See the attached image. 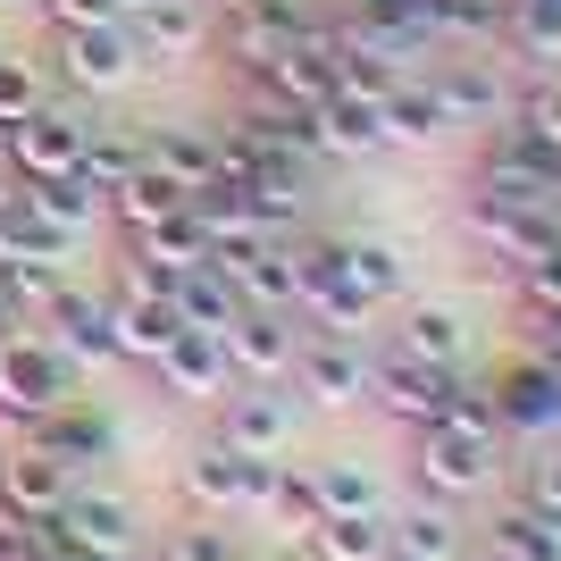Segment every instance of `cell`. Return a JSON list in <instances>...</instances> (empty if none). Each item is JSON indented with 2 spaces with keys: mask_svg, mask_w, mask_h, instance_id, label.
Returning <instances> with one entry per match:
<instances>
[{
  "mask_svg": "<svg viewBox=\"0 0 561 561\" xmlns=\"http://www.w3.org/2000/svg\"><path fill=\"white\" fill-rule=\"evenodd\" d=\"M185 494L202 512L218 519H268V494H277V461H260V453H234V445H202L185 461Z\"/></svg>",
  "mask_w": 561,
  "mask_h": 561,
  "instance_id": "obj_5",
  "label": "cell"
},
{
  "mask_svg": "<svg viewBox=\"0 0 561 561\" xmlns=\"http://www.w3.org/2000/svg\"><path fill=\"white\" fill-rule=\"evenodd\" d=\"M142 160L176 176L185 193L218 185V151H210V126H142Z\"/></svg>",
  "mask_w": 561,
  "mask_h": 561,
  "instance_id": "obj_27",
  "label": "cell"
},
{
  "mask_svg": "<svg viewBox=\"0 0 561 561\" xmlns=\"http://www.w3.org/2000/svg\"><path fill=\"white\" fill-rule=\"evenodd\" d=\"M519 285V310H528V328H561V252L528 260V268H512Z\"/></svg>",
  "mask_w": 561,
  "mask_h": 561,
  "instance_id": "obj_43",
  "label": "cell"
},
{
  "mask_svg": "<svg viewBox=\"0 0 561 561\" xmlns=\"http://www.w3.org/2000/svg\"><path fill=\"white\" fill-rule=\"evenodd\" d=\"M25 445L59 453L68 469H93V461H110V453H117V420L101 411L93 394H68L59 411H43V420L25 427Z\"/></svg>",
  "mask_w": 561,
  "mask_h": 561,
  "instance_id": "obj_17",
  "label": "cell"
},
{
  "mask_svg": "<svg viewBox=\"0 0 561 561\" xmlns=\"http://www.w3.org/2000/svg\"><path fill=\"white\" fill-rule=\"evenodd\" d=\"M135 168H142V126H93V142H84V168H76V176H84V185L101 193V210H110V193L126 185Z\"/></svg>",
  "mask_w": 561,
  "mask_h": 561,
  "instance_id": "obj_32",
  "label": "cell"
},
{
  "mask_svg": "<svg viewBox=\"0 0 561 561\" xmlns=\"http://www.w3.org/2000/svg\"><path fill=\"white\" fill-rule=\"evenodd\" d=\"M76 386H84V369H76L43 328H9L0 335V420L34 427L43 411H59Z\"/></svg>",
  "mask_w": 561,
  "mask_h": 561,
  "instance_id": "obj_2",
  "label": "cell"
},
{
  "mask_svg": "<svg viewBox=\"0 0 561 561\" xmlns=\"http://www.w3.org/2000/svg\"><path fill=\"white\" fill-rule=\"evenodd\" d=\"M160 561H168V553H160Z\"/></svg>",
  "mask_w": 561,
  "mask_h": 561,
  "instance_id": "obj_58",
  "label": "cell"
},
{
  "mask_svg": "<svg viewBox=\"0 0 561 561\" xmlns=\"http://www.w3.org/2000/svg\"><path fill=\"white\" fill-rule=\"evenodd\" d=\"M394 352H411V360H436V369H469V319H461L453 302H402Z\"/></svg>",
  "mask_w": 561,
  "mask_h": 561,
  "instance_id": "obj_25",
  "label": "cell"
},
{
  "mask_svg": "<svg viewBox=\"0 0 561 561\" xmlns=\"http://www.w3.org/2000/svg\"><path fill=\"white\" fill-rule=\"evenodd\" d=\"M486 411L503 436H553L561 427V377L545 352H528V360H512V369L486 386Z\"/></svg>",
  "mask_w": 561,
  "mask_h": 561,
  "instance_id": "obj_14",
  "label": "cell"
},
{
  "mask_svg": "<svg viewBox=\"0 0 561 561\" xmlns=\"http://www.w3.org/2000/svg\"><path fill=\"white\" fill-rule=\"evenodd\" d=\"M478 193H486V202H519V210H553L561 176H553V160H545L537 142L503 117V126L486 135V151H478Z\"/></svg>",
  "mask_w": 561,
  "mask_h": 561,
  "instance_id": "obj_7",
  "label": "cell"
},
{
  "mask_svg": "<svg viewBox=\"0 0 561 561\" xmlns=\"http://www.w3.org/2000/svg\"><path fill=\"white\" fill-rule=\"evenodd\" d=\"M310 553L319 561H386V512H352V519H319L310 528Z\"/></svg>",
  "mask_w": 561,
  "mask_h": 561,
  "instance_id": "obj_37",
  "label": "cell"
},
{
  "mask_svg": "<svg viewBox=\"0 0 561 561\" xmlns=\"http://www.w3.org/2000/svg\"><path fill=\"white\" fill-rule=\"evenodd\" d=\"M185 202H193V193L176 185V176H160V168L142 160L135 176H126V185L110 193V218H117V227H126V234H142V227H151V218H168V210H185Z\"/></svg>",
  "mask_w": 561,
  "mask_h": 561,
  "instance_id": "obj_31",
  "label": "cell"
},
{
  "mask_svg": "<svg viewBox=\"0 0 561 561\" xmlns=\"http://www.w3.org/2000/svg\"><path fill=\"white\" fill-rule=\"evenodd\" d=\"M335 50H344V34L310 18L302 34H294V43L252 76V84H260V93H277V101H294V110H319V101L335 93Z\"/></svg>",
  "mask_w": 561,
  "mask_h": 561,
  "instance_id": "obj_13",
  "label": "cell"
},
{
  "mask_svg": "<svg viewBox=\"0 0 561 561\" xmlns=\"http://www.w3.org/2000/svg\"><path fill=\"white\" fill-rule=\"evenodd\" d=\"M9 185H18V176H9ZM18 202L34 218H50V227H68V234H84L101 218V193L84 185V176H43V185H18Z\"/></svg>",
  "mask_w": 561,
  "mask_h": 561,
  "instance_id": "obj_35",
  "label": "cell"
},
{
  "mask_svg": "<svg viewBox=\"0 0 561 561\" xmlns=\"http://www.w3.org/2000/svg\"><path fill=\"white\" fill-rule=\"evenodd\" d=\"M126 34H135L142 68H176V59H193L210 43V18H202V0H135Z\"/></svg>",
  "mask_w": 561,
  "mask_h": 561,
  "instance_id": "obj_22",
  "label": "cell"
},
{
  "mask_svg": "<svg viewBox=\"0 0 561 561\" xmlns=\"http://www.w3.org/2000/svg\"><path fill=\"white\" fill-rule=\"evenodd\" d=\"M168 310H176L185 328H202V335H227L234 310H243V294L227 285V268H218V260H193V268H176V277H168Z\"/></svg>",
  "mask_w": 561,
  "mask_h": 561,
  "instance_id": "obj_26",
  "label": "cell"
},
{
  "mask_svg": "<svg viewBox=\"0 0 561 561\" xmlns=\"http://www.w3.org/2000/svg\"><path fill=\"white\" fill-rule=\"evenodd\" d=\"M294 561H319V553H310V545H302V553H294Z\"/></svg>",
  "mask_w": 561,
  "mask_h": 561,
  "instance_id": "obj_55",
  "label": "cell"
},
{
  "mask_svg": "<svg viewBox=\"0 0 561 561\" xmlns=\"http://www.w3.org/2000/svg\"><path fill=\"white\" fill-rule=\"evenodd\" d=\"M43 335L59 352H68L76 369H117L126 352H117V319H110V294H84V285H68L59 302H50Z\"/></svg>",
  "mask_w": 561,
  "mask_h": 561,
  "instance_id": "obj_16",
  "label": "cell"
},
{
  "mask_svg": "<svg viewBox=\"0 0 561 561\" xmlns=\"http://www.w3.org/2000/svg\"><path fill=\"white\" fill-rule=\"evenodd\" d=\"M503 9H512V0H436L427 25H436V43H494V34H503Z\"/></svg>",
  "mask_w": 561,
  "mask_h": 561,
  "instance_id": "obj_41",
  "label": "cell"
},
{
  "mask_svg": "<svg viewBox=\"0 0 561 561\" xmlns=\"http://www.w3.org/2000/svg\"><path fill=\"white\" fill-rule=\"evenodd\" d=\"M84 142H93V117L50 93L34 117L0 126V160H9L18 185H43V176H76V168H84Z\"/></svg>",
  "mask_w": 561,
  "mask_h": 561,
  "instance_id": "obj_4",
  "label": "cell"
},
{
  "mask_svg": "<svg viewBox=\"0 0 561 561\" xmlns=\"http://www.w3.org/2000/svg\"><path fill=\"white\" fill-rule=\"evenodd\" d=\"M335 268H344V277L360 285L377 310L402 302V252H394V243H377V234H352V243H335Z\"/></svg>",
  "mask_w": 561,
  "mask_h": 561,
  "instance_id": "obj_33",
  "label": "cell"
},
{
  "mask_svg": "<svg viewBox=\"0 0 561 561\" xmlns=\"http://www.w3.org/2000/svg\"><path fill=\"white\" fill-rule=\"evenodd\" d=\"M310 151H319V160H369V151H386V117H377V101L328 93L319 110H310Z\"/></svg>",
  "mask_w": 561,
  "mask_h": 561,
  "instance_id": "obj_23",
  "label": "cell"
},
{
  "mask_svg": "<svg viewBox=\"0 0 561 561\" xmlns=\"http://www.w3.org/2000/svg\"><path fill=\"white\" fill-rule=\"evenodd\" d=\"M126 252L160 260V268H193V260H210V234H202V218H193V202H185V210L151 218L142 234H126Z\"/></svg>",
  "mask_w": 561,
  "mask_h": 561,
  "instance_id": "obj_34",
  "label": "cell"
},
{
  "mask_svg": "<svg viewBox=\"0 0 561 561\" xmlns=\"http://www.w3.org/2000/svg\"><path fill=\"white\" fill-rule=\"evenodd\" d=\"M411 469H420L427 503H461V494L494 486V469H503V427H494V411H486V386H478L453 420L420 427V461Z\"/></svg>",
  "mask_w": 561,
  "mask_h": 561,
  "instance_id": "obj_1",
  "label": "cell"
},
{
  "mask_svg": "<svg viewBox=\"0 0 561 561\" xmlns=\"http://www.w3.org/2000/svg\"><path fill=\"white\" fill-rule=\"evenodd\" d=\"M427 9L436 0H352V18H394V25H427ZM436 34V25H427Z\"/></svg>",
  "mask_w": 561,
  "mask_h": 561,
  "instance_id": "obj_48",
  "label": "cell"
},
{
  "mask_svg": "<svg viewBox=\"0 0 561 561\" xmlns=\"http://www.w3.org/2000/svg\"><path fill=\"white\" fill-rule=\"evenodd\" d=\"M427 93L445 110V126H503V110H512V84H503L494 59H436Z\"/></svg>",
  "mask_w": 561,
  "mask_h": 561,
  "instance_id": "obj_15",
  "label": "cell"
},
{
  "mask_svg": "<svg viewBox=\"0 0 561 561\" xmlns=\"http://www.w3.org/2000/svg\"><path fill=\"white\" fill-rule=\"evenodd\" d=\"M519 503H537V512L561 519V453H537V461H528V478H519Z\"/></svg>",
  "mask_w": 561,
  "mask_h": 561,
  "instance_id": "obj_47",
  "label": "cell"
},
{
  "mask_svg": "<svg viewBox=\"0 0 561 561\" xmlns=\"http://www.w3.org/2000/svg\"><path fill=\"white\" fill-rule=\"evenodd\" d=\"M537 352L553 360V377H561V328H537Z\"/></svg>",
  "mask_w": 561,
  "mask_h": 561,
  "instance_id": "obj_52",
  "label": "cell"
},
{
  "mask_svg": "<svg viewBox=\"0 0 561 561\" xmlns=\"http://www.w3.org/2000/svg\"><path fill=\"white\" fill-rule=\"evenodd\" d=\"M151 377H160V394H176V402H227V394H234L227 344H218V335H202V328L176 335V344L151 360Z\"/></svg>",
  "mask_w": 561,
  "mask_h": 561,
  "instance_id": "obj_20",
  "label": "cell"
},
{
  "mask_svg": "<svg viewBox=\"0 0 561 561\" xmlns=\"http://www.w3.org/2000/svg\"><path fill=\"white\" fill-rule=\"evenodd\" d=\"M43 101H50V76H43V59H25V50H0V126L34 117Z\"/></svg>",
  "mask_w": 561,
  "mask_h": 561,
  "instance_id": "obj_42",
  "label": "cell"
},
{
  "mask_svg": "<svg viewBox=\"0 0 561 561\" xmlns=\"http://www.w3.org/2000/svg\"><path fill=\"white\" fill-rule=\"evenodd\" d=\"M59 528H68L76 545H93V553H110V561H126L135 553V503H117V494H101V486H76L68 503H59Z\"/></svg>",
  "mask_w": 561,
  "mask_h": 561,
  "instance_id": "obj_24",
  "label": "cell"
},
{
  "mask_svg": "<svg viewBox=\"0 0 561 561\" xmlns=\"http://www.w3.org/2000/svg\"><path fill=\"white\" fill-rule=\"evenodd\" d=\"M553 436H561V427H553Z\"/></svg>",
  "mask_w": 561,
  "mask_h": 561,
  "instance_id": "obj_57",
  "label": "cell"
},
{
  "mask_svg": "<svg viewBox=\"0 0 561 561\" xmlns=\"http://www.w3.org/2000/svg\"><path fill=\"white\" fill-rule=\"evenodd\" d=\"M285 436H294V402L277 394V386H234L227 402H218V445L234 453H260V461H277Z\"/></svg>",
  "mask_w": 561,
  "mask_h": 561,
  "instance_id": "obj_21",
  "label": "cell"
},
{
  "mask_svg": "<svg viewBox=\"0 0 561 561\" xmlns=\"http://www.w3.org/2000/svg\"><path fill=\"white\" fill-rule=\"evenodd\" d=\"M142 76V50L126 25H59V84L84 101H110Z\"/></svg>",
  "mask_w": 561,
  "mask_h": 561,
  "instance_id": "obj_6",
  "label": "cell"
},
{
  "mask_svg": "<svg viewBox=\"0 0 561 561\" xmlns=\"http://www.w3.org/2000/svg\"><path fill=\"white\" fill-rule=\"evenodd\" d=\"M168 561H243V553H234V528H218V512H202L168 537Z\"/></svg>",
  "mask_w": 561,
  "mask_h": 561,
  "instance_id": "obj_45",
  "label": "cell"
},
{
  "mask_svg": "<svg viewBox=\"0 0 561 561\" xmlns=\"http://www.w3.org/2000/svg\"><path fill=\"white\" fill-rule=\"evenodd\" d=\"M9 328H34V319H25V310L9 302V285H0V335H9Z\"/></svg>",
  "mask_w": 561,
  "mask_h": 561,
  "instance_id": "obj_51",
  "label": "cell"
},
{
  "mask_svg": "<svg viewBox=\"0 0 561 561\" xmlns=\"http://www.w3.org/2000/svg\"><path fill=\"white\" fill-rule=\"evenodd\" d=\"M218 344H227L234 386H285L294 352H302V328H294V310H234V328Z\"/></svg>",
  "mask_w": 561,
  "mask_h": 561,
  "instance_id": "obj_10",
  "label": "cell"
},
{
  "mask_svg": "<svg viewBox=\"0 0 561 561\" xmlns=\"http://www.w3.org/2000/svg\"><path fill=\"white\" fill-rule=\"evenodd\" d=\"M193 218H202V234H210V252L268 243V227H260V210H252V193H243V185H202V193H193Z\"/></svg>",
  "mask_w": 561,
  "mask_h": 561,
  "instance_id": "obj_30",
  "label": "cell"
},
{
  "mask_svg": "<svg viewBox=\"0 0 561 561\" xmlns=\"http://www.w3.org/2000/svg\"><path fill=\"white\" fill-rule=\"evenodd\" d=\"M268 519H277V528H294V537H310V528H319V486H310V469H285L277 461V494H268Z\"/></svg>",
  "mask_w": 561,
  "mask_h": 561,
  "instance_id": "obj_44",
  "label": "cell"
},
{
  "mask_svg": "<svg viewBox=\"0 0 561 561\" xmlns=\"http://www.w3.org/2000/svg\"><path fill=\"white\" fill-rule=\"evenodd\" d=\"M486 553L503 561H561V519L537 512V503H503L486 519Z\"/></svg>",
  "mask_w": 561,
  "mask_h": 561,
  "instance_id": "obj_29",
  "label": "cell"
},
{
  "mask_svg": "<svg viewBox=\"0 0 561 561\" xmlns=\"http://www.w3.org/2000/svg\"><path fill=\"white\" fill-rule=\"evenodd\" d=\"M553 252H561V202H553Z\"/></svg>",
  "mask_w": 561,
  "mask_h": 561,
  "instance_id": "obj_53",
  "label": "cell"
},
{
  "mask_svg": "<svg viewBox=\"0 0 561 561\" xmlns=\"http://www.w3.org/2000/svg\"><path fill=\"white\" fill-rule=\"evenodd\" d=\"M377 117H386V142H436L445 135V110H436V93H427V68L402 76L394 93L377 101Z\"/></svg>",
  "mask_w": 561,
  "mask_h": 561,
  "instance_id": "obj_36",
  "label": "cell"
},
{
  "mask_svg": "<svg viewBox=\"0 0 561 561\" xmlns=\"http://www.w3.org/2000/svg\"><path fill=\"white\" fill-rule=\"evenodd\" d=\"M110 319H117V352H126V360H142V369H151V360L185 335V319H176L160 294H110Z\"/></svg>",
  "mask_w": 561,
  "mask_h": 561,
  "instance_id": "obj_28",
  "label": "cell"
},
{
  "mask_svg": "<svg viewBox=\"0 0 561 561\" xmlns=\"http://www.w3.org/2000/svg\"><path fill=\"white\" fill-rule=\"evenodd\" d=\"M0 561H34V519H18L0 503Z\"/></svg>",
  "mask_w": 561,
  "mask_h": 561,
  "instance_id": "obj_49",
  "label": "cell"
},
{
  "mask_svg": "<svg viewBox=\"0 0 561 561\" xmlns=\"http://www.w3.org/2000/svg\"><path fill=\"white\" fill-rule=\"evenodd\" d=\"M302 25H310L302 0H227V9H218V25H210V43L227 50L243 76H260L285 43H294V34H302Z\"/></svg>",
  "mask_w": 561,
  "mask_h": 561,
  "instance_id": "obj_9",
  "label": "cell"
},
{
  "mask_svg": "<svg viewBox=\"0 0 561 561\" xmlns=\"http://www.w3.org/2000/svg\"><path fill=\"white\" fill-rule=\"evenodd\" d=\"M0 268H9V260H0Z\"/></svg>",
  "mask_w": 561,
  "mask_h": 561,
  "instance_id": "obj_56",
  "label": "cell"
},
{
  "mask_svg": "<svg viewBox=\"0 0 561 561\" xmlns=\"http://www.w3.org/2000/svg\"><path fill=\"white\" fill-rule=\"evenodd\" d=\"M18 218H25V202H18V185H0V260L18 252Z\"/></svg>",
  "mask_w": 561,
  "mask_h": 561,
  "instance_id": "obj_50",
  "label": "cell"
},
{
  "mask_svg": "<svg viewBox=\"0 0 561 561\" xmlns=\"http://www.w3.org/2000/svg\"><path fill=\"white\" fill-rule=\"evenodd\" d=\"M294 394L319 402V411H352V402H369V344L360 335H302L294 352Z\"/></svg>",
  "mask_w": 561,
  "mask_h": 561,
  "instance_id": "obj_8",
  "label": "cell"
},
{
  "mask_svg": "<svg viewBox=\"0 0 561 561\" xmlns=\"http://www.w3.org/2000/svg\"><path fill=\"white\" fill-rule=\"evenodd\" d=\"M0 9H34V0H0Z\"/></svg>",
  "mask_w": 561,
  "mask_h": 561,
  "instance_id": "obj_54",
  "label": "cell"
},
{
  "mask_svg": "<svg viewBox=\"0 0 561 561\" xmlns=\"http://www.w3.org/2000/svg\"><path fill=\"white\" fill-rule=\"evenodd\" d=\"M0 285H9V302L25 310V319H34V328H43L50 319V302H59V294H68V268H50V260H9V268H0Z\"/></svg>",
  "mask_w": 561,
  "mask_h": 561,
  "instance_id": "obj_40",
  "label": "cell"
},
{
  "mask_svg": "<svg viewBox=\"0 0 561 561\" xmlns=\"http://www.w3.org/2000/svg\"><path fill=\"white\" fill-rule=\"evenodd\" d=\"M503 43L519 59H561V0H512L503 9Z\"/></svg>",
  "mask_w": 561,
  "mask_h": 561,
  "instance_id": "obj_39",
  "label": "cell"
},
{
  "mask_svg": "<svg viewBox=\"0 0 561 561\" xmlns=\"http://www.w3.org/2000/svg\"><path fill=\"white\" fill-rule=\"evenodd\" d=\"M469 394H478L469 369H436V360H411V352H369V402L386 420H402L411 436L436 427V420H453Z\"/></svg>",
  "mask_w": 561,
  "mask_h": 561,
  "instance_id": "obj_3",
  "label": "cell"
},
{
  "mask_svg": "<svg viewBox=\"0 0 561 561\" xmlns=\"http://www.w3.org/2000/svg\"><path fill=\"white\" fill-rule=\"evenodd\" d=\"M469 234L494 252V268H528V260L553 252V210H519V202L469 193Z\"/></svg>",
  "mask_w": 561,
  "mask_h": 561,
  "instance_id": "obj_19",
  "label": "cell"
},
{
  "mask_svg": "<svg viewBox=\"0 0 561 561\" xmlns=\"http://www.w3.org/2000/svg\"><path fill=\"white\" fill-rule=\"evenodd\" d=\"M50 25H126L135 18V0H34Z\"/></svg>",
  "mask_w": 561,
  "mask_h": 561,
  "instance_id": "obj_46",
  "label": "cell"
},
{
  "mask_svg": "<svg viewBox=\"0 0 561 561\" xmlns=\"http://www.w3.org/2000/svg\"><path fill=\"white\" fill-rule=\"evenodd\" d=\"M294 319H310V328H328V335H369L377 302L335 268V243H302V294H294Z\"/></svg>",
  "mask_w": 561,
  "mask_h": 561,
  "instance_id": "obj_11",
  "label": "cell"
},
{
  "mask_svg": "<svg viewBox=\"0 0 561 561\" xmlns=\"http://www.w3.org/2000/svg\"><path fill=\"white\" fill-rule=\"evenodd\" d=\"M310 486H319V512L328 519H352V512H386V486H377L360 461H319L310 469Z\"/></svg>",
  "mask_w": 561,
  "mask_h": 561,
  "instance_id": "obj_38",
  "label": "cell"
},
{
  "mask_svg": "<svg viewBox=\"0 0 561 561\" xmlns=\"http://www.w3.org/2000/svg\"><path fill=\"white\" fill-rule=\"evenodd\" d=\"M76 486H84V469H68L59 453H43V445L0 453V503H9L18 519H50Z\"/></svg>",
  "mask_w": 561,
  "mask_h": 561,
  "instance_id": "obj_18",
  "label": "cell"
},
{
  "mask_svg": "<svg viewBox=\"0 0 561 561\" xmlns=\"http://www.w3.org/2000/svg\"><path fill=\"white\" fill-rule=\"evenodd\" d=\"M227 268V285L243 294V310H294L302 294V234H268V243H243V252H210Z\"/></svg>",
  "mask_w": 561,
  "mask_h": 561,
  "instance_id": "obj_12",
  "label": "cell"
}]
</instances>
